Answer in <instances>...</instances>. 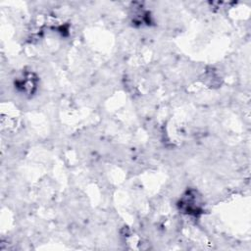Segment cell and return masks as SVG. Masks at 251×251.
I'll use <instances>...</instances> for the list:
<instances>
[{
  "instance_id": "2",
  "label": "cell",
  "mask_w": 251,
  "mask_h": 251,
  "mask_svg": "<svg viewBox=\"0 0 251 251\" xmlns=\"http://www.w3.org/2000/svg\"><path fill=\"white\" fill-rule=\"evenodd\" d=\"M35 78L36 77L32 73H26L21 77V79L17 80V86L21 87V89L25 93H32L36 88Z\"/></svg>"
},
{
  "instance_id": "1",
  "label": "cell",
  "mask_w": 251,
  "mask_h": 251,
  "mask_svg": "<svg viewBox=\"0 0 251 251\" xmlns=\"http://www.w3.org/2000/svg\"><path fill=\"white\" fill-rule=\"evenodd\" d=\"M180 207L184 213L191 216H197L201 213L202 203L199 200V196L195 191H187L180 200Z\"/></svg>"
}]
</instances>
